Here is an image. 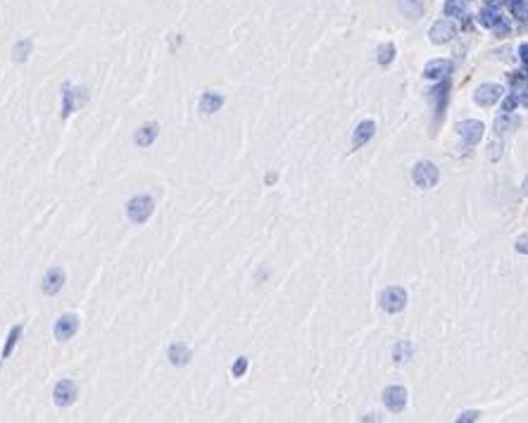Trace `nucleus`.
<instances>
[{"mask_svg": "<svg viewBox=\"0 0 528 423\" xmlns=\"http://www.w3.org/2000/svg\"><path fill=\"white\" fill-rule=\"evenodd\" d=\"M155 214V200L150 195H136L126 202V217L133 224H145Z\"/></svg>", "mask_w": 528, "mask_h": 423, "instance_id": "nucleus-1", "label": "nucleus"}, {"mask_svg": "<svg viewBox=\"0 0 528 423\" xmlns=\"http://www.w3.org/2000/svg\"><path fill=\"white\" fill-rule=\"evenodd\" d=\"M88 100L86 88H74L72 84H62V119H67L76 107H81Z\"/></svg>", "mask_w": 528, "mask_h": 423, "instance_id": "nucleus-2", "label": "nucleus"}, {"mask_svg": "<svg viewBox=\"0 0 528 423\" xmlns=\"http://www.w3.org/2000/svg\"><path fill=\"white\" fill-rule=\"evenodd\" d=\"M76 397H79V385H76L74 380H57L53 388V402L55 407H60V409H67V407H72L76 402Z\"/></svg>", "mask_w": 528, "mask_h": 423, "instance_id": "nucleus-3", "label": "nucleus"}, {"mask_svg": "<svg viewBox=\"0 0 528 423\" xmlns=\"http://www.w3.org/2000/svg\"><path fill=\"white\" fill-rule=\"evenodd\" d=\"M79 326H81V319H79L76 314H62L53 326L55 340H57V342H67V340H72V338L76 336V331H79Z\"/></svg>", "mask_w": 528, "mask_h": 423, "instance_id": "nucleus-4", "label": "nucleus"}, {"mask_svg": "<svg viewBox=\"0 0 528 423\" xmlns=\"http://www.w3.org/2000/svg\"><path fill=\"white\" fill-rule=\"evenodd\" d=\"M65 281H67V273L60 269V266H50L48 271L43 273V281H41V290L43 295H57L62 288H65Z\"/></svg>", "mask_w": 528, "mask_h": 423, "instance_id": "nucleus-5", "label": "nucleus"}, {"mask_svg": "<svg viewBox=\"0 0 528 423\" xmlns=\"http://www.w3.org/2000/svg\"><path fill=\"white\" fill-rule=\"evenodd\" d=\"M167 359H169L172 366H186V364H191L193 352H191V347H188L186 342H174V345H169V349H167Z\"/></svg>", "mask_w": 528, "mask_h": 423, "instance_id": "nucleus-6", "label": "nucleus"}, {"mask_svg": "<svg viewBox=\"0 0 528 423\" xmlns=\"http://www.w3.org/2000/svg\"><path fill=\"white\" fill-rule=\"evenodd\" d=\"M157 136H160V126H157V124H143V126L133 133V143H136L138 148H150L152 143L157 141Z\"/></svg>", "mask_w": 528, "mask_h": 423, "instance_id": "nucleus-7", "label": "nucleus"}, {"mask_svg": "<svg viewBox=\"0 0 528 423\" xmlns=\"http://www.w3.org/2000/svg\"><path fill=\"white\" fill-rule=\"evenodd\" d=\"M224 107V95L221 93H214V90H205L200 95V112L203 114H214Z\"/></svg>", "mask_w": 528, "mask_h": 423, "instance_id": "nucleus-8", "label": "nucleus"}, {"mask_svg": "<svg viewBox=\"0 0 528 423\" xmlns=\"http://www.w3.org/2000/svg\"><path fill=\"white\" fill-rule=\"evenodd\" d=\"M381 300H383V309H388V312H400L402 304H405V293L398 290V288H390V290L383 293Z\"/></svg>", "mask_w": 528, "mask_h": 423, "instance_id": "nucleus-9", "label": "nucleus"}, {"mask_svg": "<svg viewBox=\"0 0 528 423\" xmlns=\"http://www.w3.org/2000/svg\"><path fill=\"white\" fill-rule=\"evenodd\" d=\"M22 331H24V326L22 324H17V326H12L10 328V333H7V340H5V347H2V361L10 357L12 354V349L17 347V342H19V336H22Z\"/></svg>", "mask_w": 528, "mask_h": 423, "instance_id": "nucleus-10", "label": "nucleus"}, {"mask_svg": "<svg viewBox=\"0 0 528 423\" xmlns=\"http://www.w3.org/2000/svg\"><path fill=\"white\" fill-rule=\"evenodd\" d=\"M29 55H31V41L26 38V41H19V43H14V48H12V60L14 62H26L29 60Z\"/></svg>", "mask_w": 528, "mask_h": 423, "instance_id": "nucleus-11", "label": "nucleus"}, {"mask_svg": "<svg viewBox=\"0 0 528 423\" xmlns=\"http://www.w3.org/2000/svg\"><path fill=\"white\" fill-rule=\"evenodd\" d=\"M386 404H388L390 409L400 412V409H402V404H405V392L400 390V388H390V390H386Z\"/></svg>", "mask_w": 528, "mask_h": 423, "instance_id": "nucleus-12", "label": "nucleus"}, {"mask_svg": "<svg viewBox=\"0 0 528 423\" xmlns=\"http://www.w3.org/2000/svg\"><path fill=\"white\" fill-rule=\"evenodd\" d=\"M371 136H374V124H371V121H364V124H359V126H357V133H355V148L364 145V143H367Z\"/></svg>", "mask_w": 528, "mask_h": 423, "instance_id": "nucleus-13", "label": "nucleus"}, {"mask_svg": "<svg viewBox=\"0 0 528 423\" xmlns=\"http://www.w3.org/2000/svg\"><path fill=\"white\" fill-rule=\"evenodd\" d=\"M245 371H248V359H245V357H238L236 364H233V369H231L233 378H243V376H245Z\"/></svg>", "mask_w": 528, "mask_h": 423, "instance_id": "nucleus-14", "label": "nucleus"}, {"mask_svg": "<svg viewBox=\"0 0 528 423\" xmlns=\"http://www.w3.org/2000/svg\"><path fill=\"white\" fill-rule=\"evenodd\" d=\"M390 60H393V45L381 48V50H378V62H381V65H388Z\"/></svg>", "mask_w": 528, "mask_h": 423, "instance_id": "nucleus-15", "label": "nucleus"}]
</instances>
